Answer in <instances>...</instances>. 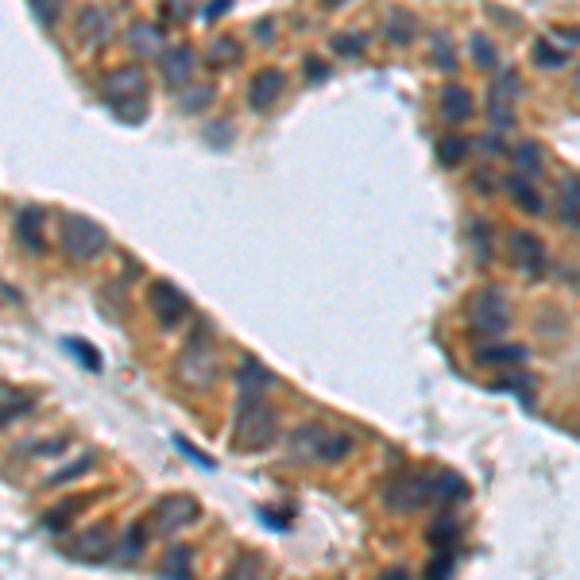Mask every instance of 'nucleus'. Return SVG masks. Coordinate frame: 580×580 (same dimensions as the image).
<instances>
[{"label": "nucleus", "mask_w": 580, "mask_h": 580, "mask_svg": "<svg viewBox=\"0 0 580 580\" xmlns=\"http://www.w3.org/2000/svg\"><path fill=\"white\" fill-rule=\"evenodd\" d=\"M198 519V499L194 495H163L151 507V526L155 534H178L182 526Z\"/></svg>", "instance_id": "6e6552de"}, {"label": "nucleus", "mask_w": 580, "mask_h": 580, "mask_svg": "<svg viewBox=\"0 0 580 580\" xmlns=\"http://www.w3.org/2000/svg\"><path fill=\"white\" fill-rule=\"evenodd\" d=\"M190 573H194V553L186 546H171L159 561V577H190Z\"/></svg>", "instance_id": "bb28decb"}, {"label": "nucleus", "mask_w": 580, "mask_h": 580, "mask_svg": "<svg viewBox=\"0 0 580 580\" xmlns=\"http://www.w3.org/2000/svg\"><path fill=\"white\" fill-rule=\"evenodd\" d=\"M507 244H511V263L519 267L522 275L538 279L546 271V248H542V240L534 232H511Z\"/></svg>", "instance_id": "ddd939ff"}, {"label": "nucleus", "mask_w": 580, "mask_h": 580, "mask_svg": "<svg viewBox=\"0 0 580 580\" xmlns=\"http://www.w3.org/2000/svg\"><path fill=\"white\" fill-rule=\"evenodd\" d=\"M522 360H530V352L522 345H484L476 348V364L480 368H519Z\"/></svg>", "instance_id": "a211bd4d"}, {"label": "nucleus", "mask_w": 580, "mask_h": 580, "mask_svg": "<svg viewBox=\"0 0 580 580\" xmlns=\"http://www.w3.org/2000/svg\"><path fill=\"white\" fill-rule=\"evenodd\" d=\"M534 62H538V66H565V51H561V47L553 51L550 39H538V47H534Z\"/></svg>", "instance_id": "a19ab883"}, {"label": "nucleus", "mask_w": 580, "mask_h": 580, "mask_svg": "<svg viewBox=\"0 0 580 580\" xmlns=\"http://www.w3.org/2000/svg\"><path fill=\"white\" fill-rule=\"evenodd\" d=\"M480 144H484V151H488V155H503V151H507V147L499 144V136H484Z\"/></svg>", "instance_id": "09e8293b"}, {"label": "nucleus", "mask_w": 580, "mask_h": 580, "mask_svg": "<svg viewBox=\"0 0 580 580\" xmlns=\"http://www.w3.org/2000/svg\"><path fill=\"white\" fill-rule=\"evenodd\" d=\"M271 387H275V376L263 368L256 356H244V364H240V372H236V391H240V399H263Z\"/></svg>", "instance_id": "2eb2a0df"}, {"label": "nucleus", "mask_w": 580, "mask_h": 580, "mask_svg": "<svg viewBox=\"0 0 580 580\" xmlns=\"http://www.w3.org/2000/svg\"><path fill=\"white\" fill-rule=\"evenodd\" d=\"M74 39H78V47H86V51L105 47V43L113 39V20H109V12L97 8V4H86V8L78 12V20H74Z\"/></svg>", "instance_id": "9d476101"}, {"label": "nucleus", "mask_w": 580, "mask_h": 580, "mask_svg": "<svg viewBox=\"0 0 580 580\" xmlns=\"http://www.w3.org/2000/svg\"><path fill=\"white\" fill-rule=\"evenodd\" d=\"M321 426H302V430H294L290 437V453H294V461H318V445H321Z\"/></svg>", "instance_id": "5701e85b"}, {"label": "nucleus", "mask_w": 580, "mask_h": 580, "mask_svg": "<svg viewBox=\"0 0 580 580\" xmlns=\"http://www.w3.org/2000/svg\"><path fill=\"white\" fill-rule=\"evenodd\" d=\"M414 39V16L410 12H391V20H387V43L391 47H406Z\"/></svg>", "instance_id": "473e14b6"}, {"label": "nucleus", "mask_w": 580, "mask_h": 580, "mask_svg": "<svg viewBox=\"0 0 580 580\" xmlns=\"http://www.w3.org/2000/svg\"><path fill=\"white\" fill-rule=\"evenodd\" d=\"M437 109H441V120L445 124H464L468 116H472V93L457 82H449V86H441L437 93Z\"/></svg>", "instance_id": "dca6fc26"}, {"label": "nucleus", "mask_w": 580, "mask_h": 580, "mask_svg": "<svg viewBox=\"0 0 580 580\" xmlns=\"http://www.w3.org/2000/svg\"><path fill=\"white\" fill-rule=\"evenodd\" d=\"M194 70H198L194 47H186V43L163 47V55H159V78H163V86L167 89H186L194 82Z\"/></svg>", "instance_id": "1a4fd4ad"}, {"label": "nucleus", "mask_w": 580, "mask_h": 580, "mask_svg": "<svg viewBox=\"0 0 580 580\" xmlns=\"http://www.w3.org/2000/svg\"><path fill=\"white\" fill-rule=\"evenodd\" d=\"M553 39H561V43H580V31H553Z\"/></svg>", "instance_id": "8fccbe9b"}, {"label": "nucleus", "mask_w": 580, "mask_h": 580, "mask_svg": "<svg viewBox=\"0 0 580 580\" xmlns=\"http://www.w3.org/2000/svg\"><path fill=\"white\" fill-rule=\"evenodd\" d=\"M457 569V553L453 550H437V557L426 565V577H449Z\"/></svg>", "instance_id": "58836bf2"}, {"label": "nucleus", "mask_w": 580, "mask_h": 580, "mask_svg": "<svg viewBox=\"0 0 580 580\" xmlns=\"http://www.w3.org/2000/svg\"><path fill=\"white\" fill-rule=\"evenodd\" d=\"M213 97H217V89L209 86V82H190V86L182 89V97H178V113L186 116L205 113L213 105Z\"/></svg>", "instance_id": "412c9836"}, {"label": "nucleus", "mask_w": 580, "mask_h": 580, "mask_svg": "<svg viewBox=\"0 0 580 580\" xmlns=\"http://www.w3.org/2000/svg\"><path fill=\"white\" fill-rule=\"evenodd\" d=\"M229 8H232V0H209V4H205V12H202V24H217Z\"/></svg>", "instance_id": "37998d69"}, {"label": "nucleus", "mask_w": 580, "mask_h": 580, "mask_svg": "<svg viewBox=\"0 0 580 580\" xmlns=\"http://www.w3.org/2000/svg\"><path fill=\"white\" fill-rule=\"evenodd\" d=\"M515 167H519L522 178H538L542 167H546V159H542V147L534 144V140H526V144L515 151Z\"/></svg>", "instance_id": "7c9ffc66"}, {"label": "nucleus", "mask_w": 580, "mask_h": 580, "mask_svg": "<svg viewBox=\"0 0 580 580\" xmlns=\"http://www.w3.org/2000/svg\"><path fill=\"white\" fill-rule=\"evenodd\" d=\"M283 89H287V74L275 70V66H267V70H260V74L248 82V109H252V113L275 109L279 97H283Z\"/></svg>", "instance_id": "f8f14e48"}, {"label": "nucleus", "mask_w": 580, "mask_h": 580, "mask_svg": "<svg viewBox=\"0 0 580 580\" xmlns=\"http://www.w3.org/2000/svg\"><path fill=\"white\" fill-rule=\"evenodd\" d=\"M333 51L345 58H360L368 51V35H360V31H341V35L333 39Z\"/></svg>", "instance_id": "c9c22d12"}, {"label": "nucleus", "mask_w": 580, "mask_h": 580, "mask_svg": "<svg viewBox=\"0 0 580 580\" xmlns=\"http://www.w3.org/2000/svg\"><path fill=\"white\" fill-rule=\"evenodd\" d=\"M321 8H341V4H348V0H318Z\"/></svg>", "instance_id": "3c124183"}, {"label": "nucleus", "mask_w": 580, "mask_h": 580, "mask_svg": "<svg viewBox=\"0 0 580 580\" xmlns=\"http://www.w3.org/2000/svg\"><path fill=\"white\" fill-rule=\"evenodd\" d=\"M352 453V437L348 434H321V445H318V464H341Z\"/></svg>", "instance_id": "a878e982"}, {"label": "nucleus", "mask_w": 580, "mask_h": 580, "mask_svg": "<svg viewBox=\"0 0 580 580\" xmlns=\"http://www.w3.org/2000/svg\"><path fill=\"white\" fill-rule=\"evenodd\" d=\"M144 542H147V530L140 522H132V526L124 530V538L113 542V561L116 565H136V561L144 557Z\"/></svg>", "instance_id": "6ab92c4d"}, {"label": "nucleus", "mask_w": 580, "mask_h": 580, "mask_svg": "<svg viewBox=\"0 0 580 580\" xmlns=\"http://www.w3.org/2000/svg\"><path fill=\"white\" fill-rule=\"evenodd\" d=\"M383 503H387V511H395V515H414V511H422L426 503H434V476H426V472H403V476H395V480L383 488Z\"/></svg>", "instance_id": "39448f33"}, {"label": "nucleus", "mask_w": 580, "mask_h": 580, "mask_svg": "<svg viewBox=\"0 0 580 580\" xmlns=\"http://www.w3.org/2000/svg\"><path fill=\"white\" fill-rule=\"evenodd\" d=\"M147 306H151V314H155V321H159L163 329H178L182 321L190 318V298L174 287L171 279H155V283H151Z\"/></svg>", "instance_id": "0eeeda50"}, {"label": "nucleus", "mask_w": 580, "mask_h": 580, "mask_svg": "<svg viewBox=\"0 0 580 580\" xmlns=\"http://www.w3.org/2000/svg\"><path fill=\"white\" fill-rule=\"evenodd\" d=\"M434 499L441 507L464 503V499H468V484H464L457 472H441V476H434Z\"/></svg>", "instance_id": "b1692460"}, {"label": "nucleus", "mask_w": 580, "mask_h": 580, "mask_svg": "<svg viewBox=\"0 0 580 580\" xmlns=\"http://www.w3.org/2000/svg\"><path fill=\"white\" fill-rule=\"evenodd\" d=\"M468 325L476 337H503L511 329V306L503 290H480L468 302Z\"/></svg>", "instance_id": "423d86ee"}, {"label": "nucleus", "mask_w": 580, "mask_h": 580, "mask_svg": "<svg viewBox=\"0 0 580 580\" xmlns=\"http://www.w3.org/2000/svg\"><path fill=\"white\" fill-rule=\"evenodd\" d=\"M244 58V51H240V43L232 39V35H217L213 43H209V51H205V62L213 66V70H229V66H236Z\"/></svg>", "instance_id": "aec40b11"}, {"label": "nucleus", "mask_w": 580, "mask_h": 580, "mask_svg": "<svg viewBox=\"0 0 580 580\" xmlns=\"http://www.w3.org/2000/svg\"><path fill=\"white\" fill-rule=\"evenodd\" d=\"M426 538H430V546H434V550H453V546H457V538H461V522L453 519L449 511H441Z\"/></svg>", "instance_id": "4be33fe9"}, {"label": "nucleus", "mask_w": 580, "mask_h": 580, "mask_svg": "<svg viewBox=\"0 0 580 580\" xmlns=\"http://www.w3.org/2000/svg\"><path fill=\"white\" fill-rule=\"evenodd\" d=\"M515 97H519V82H515V74H503L492 89V124L499 128H507L511 120H515Z\"/></svg>", "instance_id": "f3484780"}, {"label": "nucleus", "mask_w": 580, "mask_h": 580, "mask_svg": "<svg viewBox=\"0 0 580 580\" xmlns=\"http://www.w3.org/2000/svg\"><path fill=\"white\" fill-rule=\"evenodd\" d=\"M275 437H279V414L263 403V399H240L232 445L240 453H263V449L275 445Z\"/></svg>", "instance_id": "f03ea898"}, {"label": "nucleus", "mask_w": 580, "mask_h": 580, "mask_svg": "<svg viewBox=\"0 0 580 580\" xmlns=\"http://www.w3.org/2000/svg\"><path fill=\"white\" fill-rule=\"evenodd\" d=\"M573 89H577V97H580V70H577V86H573Z\"/></svg>", "instance_id": "603ef678"}, {"label": "nucleus", "mask_w": 580, "mask_h": 580, "mask_svg": "<svg viewBox=\"0 0 580 580\" xmlns=\"http://www.w3.org/2000/svg\"><path fill=\"white\" fill-rule=\"evenodd\" d=\"M70 557L82 561V565H101L113 557V530L101 522L93 530H82L74 542H70Z\"/></svg>", "instance_id": "9b49d317"}, {"label": "nucleus", "mask_w": 580, "mask_h": 580, "mask_svg": "<svg viewBox=\"0 0 580 580\" xmlns=\"http://www.w3.org/2000/svg\"><path fill=\"white\" fill-rule=\"evenodd\" d=\"M39 221H43V209H24L20 217H16V236H20V244L28 248V252H43V240H39Z\"/></svg>", "instance_id": "393cba45"}, {"label": "nucleus", "mask_w": 580, "mask_h": 580, "mask_svg": "<svg viewBox=\"0 0 580 580\" xmlns=\"http://www.w3.org/2000/svg\"><path fill=\"white\" fill-rule=\"evenodd\" d=\"M507 190H511L515 205H519V209H526V213H542V209H546V205H542V198H538V190H534V186H530L522 174H511V178H507Z\"/></svg>", "instance_id": "cd10ccee"}, {"label": "nucleus", "mask_w": 580, "mask_h": 580, "mask_svg": "<svg viewBox=\"0 0 580 580\" xmlns=\"http://www.w3.org/2000/svg\"><path fill=\"white\" fill-rule=\"evenodd\" d=\"M472 51H476V62H480V66H492V62H495L488 35H472Z\"/></svg>", "instance_id": "79ce46f5"}, {"label": "nucleus", "mask_w": 580, "mask_h": 580, "mask_svg": "<svg viewBox=\"0 0 580 580\" xmlns=\"http://www.w3.org/2000/svg\"><path fill=\"white\" fill-rule=\"evenodd\" d=\"M58 248L74 263H93L109 248V236L97 221H89L82 213H62L58 217Z\"/></svg>", "instance_id": "20e7f679"}, {"label": "nucleus", "mask_w": 580, "mask_h": 580, "mask_svg": "<svg viewBox=\"0 0 580 580\" xmlns=\"http://www.w3.org/2000/svg\"><path fill=\"white\" fill-rule=\"evenodd\" d=\"M464 155H468V140H461V136H445V140L437 144V159H441L445 167L464 163Z\"/></svg>", "instance_id": "e433bc0d"}, {"label": "nucleus", "mask_w": 580, "mask_h": 580, "mask_svg": "<svg viewBox=\"0 0 580 580\" xmlns=\"http://www.w3.org/2000/svg\"><path fill=\"white\" fill-rule=\"evenodd\" d=\"M31 410H35V399H31V395H8V399L0 403V430H4V426H16L20 418H28Z\"/></svg>", "instance_id": "2f4dec72"}, {"label": "nucleus", "mask_w": 580, "mask_h": 580, "mask_svg": "<svg viewBox=\"0 0 580 580\" xmlns=\"http://www.w3.org/2000/svg\"><path fill=\"white\" fill-rule=\"evenodd\" d=\"M124 39H128V51L136 58H155V55H163V47H167L163 28H159L155 20H136V24H128Z\"/></svg>", "instance_id": "4468645a"}, {"label": "nucleus", "mask_w": 580, "mask_h": 580, "mask_svg": "<svg viewBox=\"0 0 580 580\" xmlns=\"http://www.w3.org/2000/svg\"><path fill=\"white\" fill-rule=\"evenodd\" d=\"M178 376L198 391H205L217 379V341H213V329L205 321L194 325V333L186 337V348L178 352Z\"/></svg>", "instance_id": "7ed1b4c3"}, {"label": "nucleus", "mask_w": 580, "mask_h": 580, "mask_svg": "<svg viewBox=\"0 0 580 580\" xmlns=\"http://www.w3.org/2000/svg\"><path fill=\"white\" fill-rule=\"evenodd\" d=\"M244 573H248V577H260V573H263V561H260V557L236 553V561L229 565V577H244Z\"/></svg>", "instance_id": "ea45409f"}, {"label": "nucleus", "mask_w": 580, "mask_h": 580, "mask_svg": "<svg viewBox=\"0 0 580 580\" xmlns=\"http://www.w3.org/2000/svg\"><path fill=\"white\" fill-rule=\"evenodd\" d=\"M198 12V0H159V16L167 24H186Z\"/></svg>", "instance_id": "f704fd0d"}, {"label": "nucleus", "mask_w": 580, "mask_h": 580, "mask_svg": "<svg viewBox=\"0 0 580 580\" xmlns=\"http://www.w3.org/2000/svg\"><path fill=\"white\" fill-rule=\"evenodd\" d=\"M66 348H70V352H78V356H82V364H86V368H93V372H97V368H101V360H97V352H89V348L82 345V341H66Z\"/></svg>", "instance_id": "c03bdc74"}, {"label": "nucleus", "mask_w": 580, "mask_h": 580, "mask_svg": "<svg viewBox=\"0 0 580 580\" xmlns=\"http://www.w3.org/2000/svg\"><path fill=\"white\" fill-rule=\"evenodd\" d=\"M534 376H526V372H507V376H499L492 383V391H511V395H519L522 403H534Z\"/></svg>", "instance_id": "c85d7f7f"}, {"label": "nucleus", "mask_w": 580, "mask_h": 580, "mask_svg": "<svg viewBox=\"0 0 580 580\" xmlns=\"http://www.w3.org/2000/svg\"><path fill=\"white\" fill-rule=\"evenodd\" d=\"M325 74H329V66H325V62H318V58H314V62H306V78H325Z\"/></svg>", "instance_id": "de8ad7c7"}, {"label": "nucleus", "mask_w": 580, "mask_h": 580, "mask_svg": "<svg viewBox=\"0 0 580 580\" xmlns=\"http://www.w3.org/2000/svg\"><path fill=\"white\" fill-rule=\"evenodd\" d=\"M205 136H209V140H232V124H209Z\"/></svg>", "instance_id": "49530a36"}, {"label": "nucleus", "mask_w": 580, "mask_h": 580, "mask_svg": "<svg viewBox=\"0 0 580 580\" xmlns=\"http://www.w3.org/2000/svg\"><path fill=\"white\" fill-rule=\"evenodd\" d=\"M101 101L113 109L120 120L140 124L147 113V74L140 66H120L101 82Z\"/></svg>", "instance_id": "f257e3e1"}, {"label": "nucleus", "mask_w": 580, "mask_h": 580, "mask_svg": "<svg viewBox=\"0 0 580 580\" xmlns=\"http://www.w3.org/2000/svg\"><path fill=\"white\" fill-rule=\"evenodd\" d=\"M89 468H93V453H86V457H78V461L70 464V468H58L55 476H51V484H70V480L86 476Z\"/></svg>", "instance_id": "4c0bfd02"}, {"label": "nucleus", "mask_w": 580, "mask_h": 580, "mask_svg": "<svg viewBox=\"0 0 580 580\" xmlns=\"http://www.w3.org/2000/svg\"><path fill=\"white\" fill-rule=\"evenodd\" d=\"M437 62H441V70H453L457 66V58L449 55V39L445 35H437Z\"/></svg>", "instance_id": "a18cd8bd"}, {"label": "nucleus", "mask_w": 580, "mask_h": 580, "mask_svg": "<svg viewBox=\"0 0 580 580\" xmlns=\"http://www.w3.org/2000/svg\"><path fill=\"white\" fill-rule=\"evenodd\" d=\"M561 213L569 217V221H577L580 217V174H569L565 182H561Z\"/></svg>", "instance_id": "72a5a7b5"}, {"label": "nucleus", "mask_w": 580, "mask_h": 580, "mask_svg": "<svg viewBox=\"0 0 580 580\" xmlns=\"http://www.w3.org/2000/svg\"><path fill=\"white\" fill-rule=\"evenodd\" d=\"M31 16L39 20V28L55 31L62 24V12H66V0H28Z\"/></svg>", "instance_id": "c756f323"}]
</instances>
